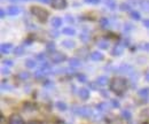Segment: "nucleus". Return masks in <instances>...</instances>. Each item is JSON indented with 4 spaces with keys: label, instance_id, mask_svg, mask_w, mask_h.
I'll return each mask as SVG.
<instances>
[{
    "label": "nucleus",
    "instance_id": "obj_1",
    "mask_svg": "<svg viewBox=\"0 0 149 124\" xmlns=\"http://www.w3.org/2000/svg\"><path fill=\"white\" fill-rule=\"evenodd\" d=\"M127 84H126V79L121 78V77H116L111 80L110 83V90L116 93V94H123L126 91Z\"/></svg>",
    "mask_w": 149,
    "mask_h": 124
},
{
    "label": "nucleus",
    "instance_id": "obj_2",
    "mask_svg": "<svg viewBox=\"0 0 149 124\" xmlns=\"http://www.w3.org/2000/svg\"><path fill=\"white\" fill-rule=\"evenodd\" d=\"M31 14L39 21V22H46L48 20V12L39 6H32L31 7Z\"/></svg>",
    "mask_w": 149,
    "mask_h": 124
},
{
    "label": "nucleus",
    "instance_id": "obj_3",
    "mask_svg": "<svg viewBox=\"0 0 149 124\" xmlns=\"http://www.w3.org/2000/svg\"><path fill=\"white\" fill-rule=\"evenodd\" d=\"M74 112L77 115H80L81 117H85V118H88L92 116V109L90 107H77L74 108Z\"/></svg>",
    "mask_w": 149,
    "mask_h": 124
},
{
    "label": "nucleus",
    "instance_id": "obj_4",
    "mask_svg": "<svg viewBox=\"0 0 149 124\" xmlns=\"http://www.w3.org/2000/svg\"><path fill=\"white\" fill-rule=\"evenodd\" d=\"M67 59V56L60 52H53V54L50 55V60L53 63H61Z\"/></svg>",
    "mask_w": 149,
    "mask_h": 124
},
{
    "label": "nucleus",
    "instance_id": "obj_5",
    "mask_svg": "<svg viewBox=\"0 0 149 124\" xmlns=\"http://www.w3.org/2000/svg\"><path fill=\"white\" fill-rule=\"evenodd\" d=\"M50 3L55 9H64L67 7V0H52Z\"/></svg>",
    "mask_w": 149,
    "mask_h": 124
},
{
    "label": "nucleus",
    "instance_id": "obj_6",
    "mask_svg": "<svg viewBox=\"0 0 149 124\" xmlns=\"http://www.w3.org/2000/svg\"><path fill=\"white\" fill-rule=\"evenodd\" d=\"M119 73H124V74H127L130 75V76H133L134 74V69H133V67L132 66H130V64H122L121 67H119Z\"/></svg>",
    "mask_w": 149,
    "mask_h": 124
},
{
    "label": "nucleus",
    "instance_id": "obj_7",
    "mask_svg": "<svg viewBox=\"0 0 149 124\" xmlns=\"http://www.w3.org/2000/svg\"><path fill=\"white\" fill-rule=\"evenodd\" d=\"M9 124H24V121H23V118L20 115L13 114L9 117Z\"/></svg>",
    "mask_w": 149,
    "mask_h": 124
},
{
    "label": "nucleus",
    "instance_id": "obj_8",
    "mask_svg": "<svg viewBox=\"0 0 149 124\" xmlns=\"http://www.w3.org/2000/svg\"><path fill=\"white\" fill-rule=\"evenodd\" d=\"M123 52H124V47L122 46V45H116L114 48H112V51H111V54L114 55V56H119V55H122L123 54Z\"/></svg>",
    "mask_w": 149,
    "mask_h": 124
},
{
    "label": "nucleus",
    "instance_id": "obj_9",
    "mask_svg": "<svg viewBox=\"0 0 149 124\" xmlns=\"http://www.w3.org/2000/svg\"><path fill=\"white\" fill-rule=\"evenodd\" d=\"M62 46L66 47V48L71 50V48H74L76 46V43L74 40H71V39H64V40H62Z\"/></svg>",
    "mask_w": 149,
    "mask_h": 124
},
{
    "label": "nucleus",
    "instance_id": "obj_10",
    "mask_svg": "<svg viewBox=\"0 0 149 124\" xmlns=\"http://www.w3.org/2000/svg\"><path fill=\"white\" fill-rule=\"evenodd\" d=\"M78 94H79V97H80V99L81 100H87L88 99V97H90V91H88L87 89L83 87V89L79 90Z\"/></svg>",
    "mask_w": 149,
    "mask_h": 124
},
{
    "label": "nucleus",
    "instance_id": "obj_11",
    "mask_svg": "<svg viewBox=\"0 0 149 124\" xmlns=\"http://www.w3.org/2000/svg\"><path fill=\"white\" fill-rule=\"evenodd\" d=\"M19 13H20V8L16 7V6H10V7H8V9H7V14L10 15V16H15V15H17Z\"/></svg>",
    "mask_w": 149,
    "mask_h": 124
},
{
    "label": "nucleus",
    "instance_id": "obj_12",
    "mask_svg": "<svg viewBox=\"0 0 149 124\" xmlns=\"http://www.w3.org/2000/svg\"><path fill=\"white\" fill-rule=\"evenodd\" d=\"M12 48H13V45H12V44H9V43H7V44H2V45H1V47H0L1 54H8Z\"/></svg>",
    "mask_w": 149,
    "mask_h": 124
},
{
    "label": "nucleus",
    "instance_id": "obj_13",
    "mask_svg": "<svg viewBox=\"0 0 149 124\" xmlns=\"http://www.w3.org/2000/svg\"><path fill=\"white\" fill-rule=\"evenodd\" d=\"M91 59H92L93 61H101V60H103V54L98 52V51L92 52V53H91Z\"/></svg>",
    "mask_w": 149,
    "mask_h": 124
},
{
    "label": "nucleus",
    "instance_id": "obj_14",
    "mask_svg": "<svg viewBox=\"0 0 149 124\" xmlns=\"http://www.w3.org/2000/svg\"><path fill=\"white\" fill-rule=\"evenodd\" d=\"M50 24H52L53 28L57 29V28H60V26L62 25V20H61L60 17H53L52 21H50Z\"/></svg>",
    "mask_w": 149,
    "mask_h": 124
},
{
    "label": "nucleus",
    "instance_id": "obj_15",
    "mask_svg": "<svg viewBox=\"0 0 149 124\" xmlns=\"http://www.w3.org/2000/svg\"><path fill=\"white\" fill-rule=\"evenodd\" d=\"M69 64H70L71 67H74V68H78V67L81 66V62H80V60L77 59V57H71L70 61H69Z\"/></svg>",
    "mask_w": 149,
    "mask_h": 124
},
{
    "label": "nucleus",
    "instance_id": "obj_16",
    "mask_svg": "<svg viewBox=\"0 0 149 124\" xmlns=\"http://www.w3.org/2000/svg\"><path fill=\"white\" fill-rule=\"evenodd\" d=\"M98 46L101 50H107L109 47V42L108 40H104V39H101L98 42Z\"/></svg>",
    "mask_w": 149,
    "mask_h": 124
},
{
    "label": "nucleus",
    "instance_id": "obj_17",
    "mask_svg": "<svg viewBox=\"0 0 149 124\" xmlns=\"http://www.w3.org/2000/svg\"><path fill=\"white\" fill-rule=\"evenodd\" d=\"M97 83H98V85L104 86L108 83V77L107 76H100V77H98V79H97Z\"/></svg>",
    "mask_w": 149,
    "mask_h": 124
},
{
    "label": "nucleus",
    "instance_id": "obj_18",
    "mask_svg": "<svg viewBox=\"0 0 149 124\" xmlns=\"http://www.w3.org/2000/svg\"><path fill=\"white\" fill-rule=\"evenodd\" d=\"M62 32L64 33V35H67V36H74L76 35V30H74V28H64L63 30H62Z\"/></svg>",
    "mask_w": 149,
    "mask_h": 124
},
{
    "label": "nucleus",
    "instance_id": "obj_19",
    "mask_svg": "<svg viewBox=\"0 0 149 124\" xmlns=\"http://www.w3.org/2000/svg\"><path fill=\"white\" fill-rule=\"evenodd\" d=\"M139 96L141 97V98H143V99H147L149 96V89L148 87H145V89H141V90H139Z\"/></svg>",
    "mask_w": 149,
    "mask_h": 124
},
{
    "label": "nucleus",
    "instance_id": "obj_20",
    "mask_svg": "<svg viewBox=\"0 0 149 124\" xmlns=\"http://www.w3.org/2000/svg\"><path fill=\"white\" fill-rule=\"evenodd\" d=\"M122 117H123L124 120H126V121H130V120H131V117H132L131 112H130V110H127V109L122 110Z\"/></svg>",
    "mask_w": 149,
    "mask_h": 124
},
{
    "label": "nucleus",
    "instance_id": "obj_21",
    "mask_svg": "<svg viewBox=\"0 0 149 124\" xmlns=\"http://www.w3.org/2000/svg\"><path fill=\"white\" fill-rule=\"evenodd\" d=\"M25 66H26L28 68H34V67L37 66V62H36L33 59H28V60L25 61Z\"/></svg>",
    "mask_w": 149,
    "mask_h": 124
},
{
    "label": "nucleus",
    "instance_id": "obj_22",
    "mask_svg": "<svg viewBox=\"0 0 149 124\" xmlns=\"http://www.w3.org/2000/svg\"><path fill=\"white\" fill-rule=\"evenodd\" d=\"M131 17H132L133 20H135V21H139V20L141 19V15H140V13H139V12H137V10H132V12H131Z\"/></svg>",
    "mask_w": 149,
    "mask_h": 124
},
{
    "label": "nucleus",
    "instance_id": "obj_23",
    "mask_svg": "<svg viewBox=\"0 0 149 124\" xmlns=\"http://www.w3.org/2000/svg\"><path fill=\"white\" fill-rule=\"evenodd\" d=\"M107 107H108V105H107L106 102H101V103H99V105L97 106V109H98L99 112H106V110L108 109Z\"/></svg>",
    "mask_w": 149,
    "mask_h": 124
},
{
    "label": "nucleus",
    "instance_id": "obj_24",
    "mask_svg": "<svg viewBox=\"0 0 149 124\" xmlns=\"http://www.w3.org/2000/svg\"><path fill=\"white\" fill-rule=\"evenodd\" d=\"M104 2H106V5H107L110 9H115V8H116V2H115V0H104Z\"/></svg>",
    "mask_w": 149,
    "mask_h": 124
},
{
    "label": "nucleus",
    "instance_id": "obj_25",
    "mask_svg": "<svg viewBox=\"0 0 149 124\" xmlns=\"http://www.w3.org/2000/svg\"><path fill=\"white\" fill-rule=\"evenodd\" d=\"M14 54H15V55H17V56H21V55H23V54H24V48H23L22 46H19V47H16V48L14 50Z\"/></svg>",
    "mask_w": 149,
    "mask_h": 124
},
{
    "label": "nucleus",
    "instance_id": "obj_26",
    "mask_svg": "<svg viewBox=\"0 0 149 124\" xmlns=\"http://www.w3.org/2000/svg\"><path fill=\"white\" fill-rule=\"evenodd\" d=\"M56 107H57L60 110H62V112L67 110V105H66L64 102H62V101H57V102H56Z\"/></svg>",
    "mask_w": 149,
    "mask_h": 124
},
{
    "label": "nucleus",
    "instance_id": "obj_27",
    "mask_svg": "<svg viewBox=\"0 0 149 124\" xmlns=\"http://www.w3.org/2000/svg\"><path fill=\"white\" fill-rule=\"evenodd\" d=\"M29 77H30V74H29L28 71H22V73L19 74V78H20L21 80H25V79H28Z\"/></svg>",
    "mask_w": 149,
    "mask_h": 124
},
{
    "label": "nucleus",
    "instance_id": "obj_28",
    "mask_svg": "<svg viewBox=\"0 0 149 124\" xmlns=\"http://www.w3.org/2000/svg\"><path fill=\"white\" fill-rule=\"evenodd\" d=\"M100 23H101V26H102V28H108V26H109V21H108V19H106V17L101 19Z\"/></svg>",
    "mask_w": 149,
    "mask_h": 124
},
{
    "label": "nucleus",
    "instance_id": "obj_29",
    "mask_svg": "<svg viewBox=\"0 0 149 124\" xmlns=\"http://www.w3.org/2000/svg\"><path fill=\"white\" fill-rule=\"evenodd\" d=\"M119 9H121V10H130V6H128L127 3L123 2V3H121V6H119Z\"/></svg>",
    "mask_w": 149,
    "mask_h": 124
},
{
    "label": "nucleus",
    "instance_id": "obj_30",
    "mask_svg": "<svg viewBox=\"0 0 149 124\" xmlns=\"http://www.w3.org/2000/svg\"><path fill=\"white\" fill-rule=\"evenodd\" d=\"M80 39H81L84 43H86V42L90 39V35H86V33H81V35H80Z\"/></svg>",
    "mask_w": 149,
    "mask_h": 124
},
{
    "label": "nucleus",
    "instance_id": "obj_31",
    "mask_svg": "<svg viewBox=\"0 0 149 124\" xmlns=\"http://www.w3.org/2000/svg\"><path fill=\"white\" fill-rule=\"evenodd\" d=\"M78 79H79V82H81V83H85L86 80H87V78H86V76L83 74H79L78 75Z\"/></svg>",
    "mask_w": 149,
    "mask_h": 124
},
{
    "label": "nucleus",
    "instance_id": "obj_32",
    "mask_svg": "<svg viewBox=\"0 0 149 124\" xmlns=\"http://www.w3.org/2000/svg\"><path fill=\"white\" fill-rule=\"evenodd\" d=\"M111 103H112V106L114 107H116V108H118L119 107V101L117 99H111Z\"/></svg>",
    "mask_w": 149,
    "mask_h": 124
},
{
    "label": "nucleus",
    "instance_id": "obj_33",
    "mask_svg": "<svg viewBox=\"0 0 149 124\" xmlns=\"http://www.w3.org/2000/svg\"><path fill=\"white\" fill-rule=\"evenodd\" d=\"M66 20H67V22H68V23H74V17H72V16H70V15H67V16H66Z\"/></svg>",
    "mask_w": 149,
    "mask_h": 124
},
{
    "label": "nucleus",
    "instance_id": "obj_34",
    "mask_svg": "<svg viewBox=\"0 0 149 124\" xmlns=\"http://www.w3.org/2000/svg\"><path fill=\"white\" fill-rule=\"evenodd\" d=\"M1 74L2 75H9L10 74V71H9V69H8V68H1Z\"/></svg>",
    "mask_w": 149,
    "mask_h": 124
},
{
    "label": "nucleus",
    "instance_id": "obj_35",
    "mask_svg": "<svg viewBox=\"0 0 149 124\" xmlns=\"http://www.w3.org/2000/svg\"><path fill=\"white\" fill-rule=\"evenodd\" d=\"M140 48H141V50H145V51H149V43H146V44L141 45Z\"/></svg>",
    "mask_w": 149,
    "mask_h": 124
},
{
    "label": "nucleus",
    "instance_id": "obj_36",
    "mask_svg": "<svg viewBox=\"0 0 149 124\" xmlns=\"http://www.w3.org/2000/svg\"><path fill=\"white\" fill-rule=\"evenodd\" d=\"M141 6H142V8L145 10H148L149 12V3H147V2H141Z\"/></svg>",
    "mask_w": 149,
    "mask_h": 124
},
{
    "label": "nucleus",
    "instance_id": "obj_37",
    "mask_svg": "<svg viewBox=\"0 0 149 124\" xmlns=\"http://www.w3.org/2000/svg\"><path fill=\"white\" fill-rule=\"evenodd\" d=\"M3 63H5L6 66H9V67H12V66L14 64V62H13L12 60H5V61H3Z\"/></svg>",
    "mask_w": 149,
    "mask_h": 124
},
{
    "label": "nucleus",
    "instance_id": "obj_38",
    "mask_svg": "<svg viewBox=\"0 0 149 124\" xmlns=\"http://www.w3.org/2000/svg\"><path fill=\"white\" fill-rule=\"evenodd\" d=\"M54 48H55V45H54V43H48V44H47V50L53 51Z\"/></svg>",
    "mask_w": 149,
    "mask_h": 124
},
{
    "label": "nucleus",
    "instance_id": "obj_39",
    "mask_svg": "<svg viewBox=\"0 0 149 124\" xmlns=\"http://www.w3.org/2000/svg\"><path fill=\"white\" fill-rule=\"evenodd\" d=\"M85 2H87V3H94V5H97V3H99L100 0H84Z\"/></svg>",
    "mask_w": 149,
    "mask_h": 124
},
{
    "label": "nucleus",
    "instance_id": "obj_40",
    "mask_svg": "<svg viewBox=\"0 0 149 124\" xmlns=\"http://www.w3.org/2000/svg\"><path fill=\"white\" fill-rule=\"evenodd\" d=\"M97 84H98V83H97ZM97 84H95V83H91V84H90V86H91V87H92L94 91H97V90H98V86H97Z\"/></svg>",
    "mask_w": 149,
    "mask_h": 124
},
{
    "label": "nucleus",
    "instance_id": "obj_41",
    "mask_svg": "<svg viewBox=\"0 0 149 124\" xmlns=\"http://www.w3.org/2000/svg\"><path fill=\"white\" fill-rule=\"evenodd\" d=\"M131 29H133V26H132V24H130V23L125 24V30H131Z\"/></svg>",
    "mask_w": 149,
    "mask_h": 124
},
{
    "label": "nucleus",
    "instance_id": "obj_42",
    "mask_svg": "<svg viewBox=\"0 0 149 124\" xmlns=\"http://www.w3.org/2000/svg\"><path fill=\"white\" fill-rule=\"evenodd\" d=\"M143 25L146 26V28H149V20H143Z\"/></svg>",
    "mask_w": 149,
    "mask_h": 124
},
{
    "label": "nucleus",
    "instance_id": "obj_43",
    "mask_svg": "<svg viewBox=\"0 0 149 124\" xmlns=\"http://www.w3.org/2000/svg\"><path fill=\"white\" fill-rule=\"evenodd\" d=\"M5 14H6V12L3 9H1L0 10V17H5Z\"/></svg>",
    "mask_w": 149,
    "mask_h": 124
},
{
    "label": "nucleus",
    "instance_id": "obj_44",
    "mask_svg": "<svg viewBox=\"0 0 149 124\" xmlns=\"http://www.w3.org/2000/svg\"><path fill=\"white\" fill-rule=\"evenodd\" d=\"M28 124H43V123L39 122V121H31V122H29Z\"/></svg>",
    "mask_w": 149,
    "mask_h": 124
},
{
    "label": "nucleus",
    "instance_id": "obj_45",
    "mask_svg": "<svg viewBox=\"0 0 149 124\" xmlns=\"http://www.w3.org/2000/svg\"><path fill=\"white\" fill-rule=\"evenodd\" d=\"M52 36H53V37H59V32L54 31V32H52Z\"/></svg>",
    "mask_w": 149,
    "mask_h": 124
},
{
    "label": "nucleus",
    "instance_id": "obj_46",
    "mask_svg": "<svg viewBox=\"0 0 149 124\" xmlns=\"http://www.w3.org/2000/svg\"><path fill=\"white\" fill-rule=\"evenodd\" d=\"M38 1H40V2H44V3H48L50 1H52V0H38Z\"/></svg>",
    "mask_w": 149,
    "mask_h": 124
},
{
    "label": "nucleus",
    "instance_id": "obj_47",
    "mask_svg": "<svg viewBox=\"0 0 149 124\" xmlns=\"http://www.w3.org/2000/svg\"><path fill=\"white\" fill-rule=\"evenodd\" d=\"M38 59H45V54H39L38 55Z\"/></svg>",
    "mask_w": 149,
    "mask_h": 124
},
{
    "label": "nucleus",
    "instance_id": "obj_48",
    "mask_svg": "<svg viewBox=\"0 0 149 124\" xmlns=\"http://www.w3.org/2000/svg\"><path fill=\"white\" fill-rule=\"evenodd\" d=\"M146 80H147V82H149V73H147V74H146Z\"/></svg>",
    "mask_w": 149,
    "mask_h": 124
},
{
    "label": "nucleus",
    "instance_id": "obj_49",
    "mask_svg": "<svg viewBox=\"0 0 149 124\" xmlns=\"http://www.w3.org/2000/svg\"><path fill=\"white\" fill-rule=\"evenodd\" d=\"M9 1H16V0H9Z\"/></svg>",
    "mask_w": 149,
    "mask_h": 124
}]
</instances>
